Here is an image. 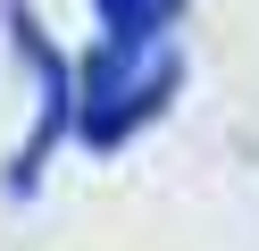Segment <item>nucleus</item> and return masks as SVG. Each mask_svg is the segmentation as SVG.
<instances>
[{"mask_svg":"<svg viewBox=\"0 0 259 251\" xmlns=\"http://www.w3.org/2000/svg\"><path fill=\"white\" fill-rule=\"evenodd\" d=\"M176 84H184L176 33H101V50L84 59V84H75V134L92 151H117L176 100Z\"/></svg>","mask_w":259,"mask_h":251,"instance_id":"nucleus-1","label":"nucleus"},{"mask_svg":"<svg viewBox=\"0 0 259 251\" xmlns=\"http://www.w3.org/2000/svg\"><path fill=\"white\" fill-rule=\"evenodd\" d=\"M92 9H101L109 33H167L184 0H92Z\"/></svg>","mask_w":259,"mask_h":251,"instance_id":"nucleus-2","label":"nucleus"}]
</instances>
